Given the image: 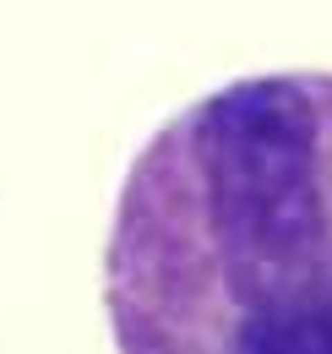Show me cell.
Wrapping results in <instances>:
<instances>
[{"instance_id": "6da1fadb", "label": "cell", "mask_w": 332, "mask_h": 354, "mask_svg": "<svg viewBox=\"0 0 332 354\" xmlns=\"http://www.w3.org/2000/svg\"><path fill=\"white\" fill-rule=\"evenodd\" d=\"M115 354H332V71L196 93L125 164L104 240Z\"/></svg>"}]
</instances>
